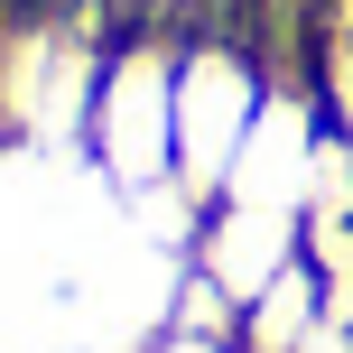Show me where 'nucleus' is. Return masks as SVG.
Wrapping results in <instances>:
<instances>
[{
    "label": "nucleus",
    "mask_w": 353,
    "mask_h": 353,
    "mask_svg": "<svg viewBox=\"0 0 353 353\" xmlns=\"http://www.w3.org/2000/svg\"><path fill=\"white\" fill-rule=\"evenodd\" d=\"M84 168L112 195L176 176V28H159V19L112 28V56L93 74V112H84Z\"/></svg>",
    "instance_id": "1"
},
{
    "label": "nucleus",
    "mask_w": 353,
    "mask_h": 353,
    "mask_svg": "<svg viewBox=\"0 0 353 353\" xmlns=\"http://www.w3.org/2000/svg\"><path fill=\"white\" fill-rule=\"evenodd\" d=\"M261 93H270V65H261V37L242 19L176 28V186H195L205 205L223 195V168L242 149Z\"/></svg>",
    "instance_id": "2"
},
{
    "label": "nucleus",
    "mask_w": 353,
    "mask_h": 353,
    "mask_svg": "<svg viewBox=\"0 0 353 353\" xmlns=\"http://www.w3.org/2000/svg\"><path fill=\"white\" fill-rule=\"evenodd\" d=\"M316 140H325L316 74H307V65H270V93H261V112H251V130H242V149H232L214 205H279V214H298Z\"/></svg>",
    "instance_id": "3"
},
{
    "label": "nucleus",
    "mask_w": 353,
    "mask_h": 353,
    "mask_svg": "<svg viewBox=\"0 0 353 353\" xmlns=\"http://www.w3.org/2000/svg\"><path fill=\"white\" fill-rule=\"evenodd\" d=\"M186 261L251 307L279 270L307 261V232H298V214H279V205H205V232H195Z\"/></svg>",
    "instance_id": "4"
},
{
    "label": "nucleus",
    "mask_w": 353,
    "mask_h": 353,
    "mask_svg": "<svg viewBox=\"0 0 353 353\" xmlns=\"http://www.w3.org/2000/svg\"><path fill=\"white\" fill-rule=\"evenodd\" d=\"M316 325H325V288H316V270L298 261V270H279V279L242 307V335H232V353H298Z\"/></svg>",
    "instance_id": "5"
},
{
    "label": "nucleus",
    "mask_w": 353,
    "mask_h": 353,
    "mask_svg": "<svg viewBox=\"0 0 353 353\" xmlns=\"http://www.w3.org/2000/svg\"><path fill=\"white\" fill-rule=\"evenodd\" d=\"M168 335H186V344H232L242 335V298L232 288H214L205 270H176V288H168Z\"/></svg>",
    "instance_id": "6"
},
{
    "label": "nucleus",
    "mask_w": 353,
    "mask_h": 353,
    "mask_svg": "<svg viewBox=\"0 0 353 353\" xmlns=\"http://www.w3.org/2000/svg\"><path fill=\"white\" fill-rule=\"evenodd\" d=\"M298 223H353V140H344V130H325V140H316V159H307Z\"/></svg>",
    "instance_id": "7"
},
{
    "label": "nucleus",
    "mask_w": 353,
    "mask_h": 353,
    "mask_svg": "<svg viewBox=\"0 0 353 353\" xmlns=\"http://www.w3.org/2000/svg\"><path fill=\"white\" fill-rule=\"evenodd\" d=\"M298 353H353V325H316V335H307Z\"/></svg>",
    "instance_id": "8"
}]
</instances>
